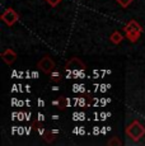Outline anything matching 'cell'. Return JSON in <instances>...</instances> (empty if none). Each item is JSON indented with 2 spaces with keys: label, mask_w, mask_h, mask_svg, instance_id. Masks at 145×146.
<instances>
[{
  "label": "cell",
  "mask_w": 145,
  "mask_h": 146,
  "mask_svg": "<svg viewBox=\"0 0 145 146\" xmlns=\"http://www.w3.org/2000/svg\"><path fill=\"white\" fill-rule=\"evenodd\" d=\"M126 135L132 141H139L145 135V127L139 121H132L126 127Z\"/></svg>",
  "instance_id": "1"
},
{
  "label": "cell",
  "mask_w": 145,
  "mask_h": 146,
  "mask_svg": "<svg viewBox=\"0 0 145 146\" xmlns=\"http://www.w3.org/2000/svg\"><path fill=\"white\" fill-rule=\"evenodd\" d=\"M124 31H125L126 37L129 38V41L136 42L139 40V37H140L141 32H143V27H141L136 21H130L129 23L125 26Z\"/></svg>",
  "instance_id": "2"
},
{
  "label": "cell",
  "mask_w": 145,
  "mask_h": 146,
  "mask_svg": "<svg viewBox=\"0 0 145 146\" xmlns=\"http://www.w3.org/2000/svg\"><path fill=\"white\" fill-rule=\"evenodd\" d=\"M37 66L40 70H42L45 74H51L54 70H56V64H55V61L50 56H45V57L41 58L38 61Z\"/></svg>",
  "instance_id": "3"
},
{
  "label": "cell",
  "mask_w": 145,
  "mask_h": 146,
  "mask_svg": "<svg viewBox=\"0 0 145 146\" xmlns=\"http://www.w3.org/2000/svg\"><path fill=\"white\" fill-rule=\"evenodd\" d=\"M18 19H19L18 13H17L14 9H12V8H7V9L4 10V13L1 14V21L4 22L7 26H13Z\"/></svg>",
  "instance_id": "4"
},
{
  "label": "cell",
  "mask_w": 145,
  "mask_h": 146,
  "mask_svg": "<svg viewBox=\"0 0 145 146\" xmlns=\"http://www.w3.org/2000/svg\"><path fill=\"white\" fill-rule=\"evenodd\" d=\"M66 67L68 69H71L74 70V71H79V70H85V65L83 61H80L78 57H72L71 60L68 61V64H66Z\"/></svg>",
  "instance_id": "5"
},
{
  "label": "cell",
  "mask_w": 145,
  "mask_h": 146,
  "mask_svg": "<svg viewBox=\"0 0 145 146\" xmlns=\"http://www.w3.org/2000/svg\"><path fill=\"white\" fill-rule=\"evenodd\" d=\"M1 58L5 61V64H8V65H12V64L17 60V53L13 51L12 48H7L4 52L1 53Z\"/></svg>",
  "instance_id": "6"
},
{
  "label": "cell",
  "mask_w": 145,
  "mask_h": 146,
  "mask_svg": "<svg viewBox=\"0 0 145 146\" xmlns=\"http://www.w3.org/2000/svg\"><path fill=\"white\" fill-rule=\"evenodd\" d=\"M122 38H124V36H122L118 31H115V32L110 36L111 42H112V43H115V44H118L120 42H122Z\"/></svg>",
  "instance_id": "7"
},
{
  "label": "cell",
  "mask_w": 145,
  "mask_h": 146,
  "mask_svg": "<svg viewBox=\"0 0 145 146\" xmlns=\"http://www.w3.org/2000/svg\"><path fill=\"white\" fill-rule=\"evenodd\" d=\"M55 133H57V131H52V133L47 132L46 135H45V140H46L47 142H50V141H54V139H55V136H54V135H55Z\"/></svg>",
  "instance_id": "8"
},
{
  "label": "cell",
  "mask_w": 145,
  "mask_h": 146,
  "mask_svg": "<svg viewBox=\"0 0 145 146\" xmlns=\"http://www.w3.org/2000/svg\"><path fill=\"white\" fill-rule=\"evenodd\" d=\"M116 1L118 3V4L121 5L122 8H127V7H129V5L131 4V3L134 1V0H116Z\"/></svg>",
  "instance_id": "9"
},
{
  "label": "cell",
  "mask_w": 145,
  "mask_h": 146,
  "mask_svg": "<svg viewBox=\"0 0 145 146\" xmlns=\"http://www.w3.org/2000/svg\"><path fill=\"white\" fill-rule=\"evenodd\" d=\"M50 75H51V76H50V79L54 80V81H59V80L61 79V78H60V74H59L56 70H54V71H52Z\"/></svg>",
  "instance_id": "10"
},
{
  "label": "cell",
  "mask_w": 145,
  "mask_h": 146,
  "mask_svg": "<svg viewBox=\"0 0 145 146\" xmlns=\"http://www.w3.org/2000/svg\"><path fill=\"white\" fill-rule=\"evenodd\" d=\"M121 144H122V142L120 141L117 137H113L112 140H110V141H108V145H121Z\"/></svg>",
  "instance_id": "11"
},
{
  "label": "cell",
  "mask_w": 145,
  "mask_h": 146,
  "mask_svg": "<svg viewBox=\"0 0 145 146\" xmlns=\"http://www.w3.org/2000/svg\"><path fill=\"white\" fill-rule=\"evenodd\" d=\"M47 3H49L50 5H51V7H56V5L59 4V3L61 1V0H46Z\"/></svg>",
  "instance_id": "12"
},
{
  "label": "cell",
  "mask_w": 145,
  "mask_h": 146,
  "mask_svg": "<svg viewBox=\"0 0 145 146\" xmlns=\"http://www.w3.org/2000/svg\"><path fill=\"white\" fill-rule=\"evenodd\" d=\"M52 104H54V106H57V104H60V102H59V100H54V102H52Z\"/></svg>",
  "instance_id": "13"
}]
</instances>
